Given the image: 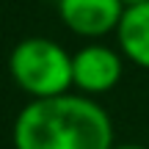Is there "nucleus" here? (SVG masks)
I'll return each instance as SVG.
<instances>
[{
	"mask_svg": "<svg viewBox=\"0 0 149 149\" xmlns=\"http://www.w3.org/2000/svg\"><path fill=\"white\" fill-rule=\"evenodd\" d=\"M113 149H149V146H135V144H127V146H113Z\"/></svg>",
	"mask_w": 149,
	"mask_h": 149,
	"instance_id": "nucleus-7",
	"label": "nucleus"
},
{
	"mask_svg": "<svg viewBox=\"0 0 149 149\" xmlns=\"http://www.w3.org/2000/svg\"><path fill=\"white\" fill-rule=\"evenodd\" d=\"M122 14V0H58V17L66 25V31L91 42L116 33Z\"/></svg>",
	"mask_w": 149,
	"mask_h": 149,
	"instance_id": "nucleus-4",
	"label": "nucleus"
},
{
	"mask_svg": "<svg viewBox=\"0 0 149 149\" xmlns=\"http://www.w3.org/2000/svg\"><path fill=\"white\" fill-rule=\"evenodd\" d=\"M124 74V55L108 44L91 42L72 55V86L86 97L111 91Z\"/></svg>",
	"mask_w": 149,
	"mask_h": 149,
	"instance_id": "nucleus-3",
	"label": "nucleus"
},
{
	"mask_svg": "<svg viewBox=\"0 0 149 149\" xmlns=\"http://www.w3.org/2000/svg\"><path fill=\"white\" fill-rule=\"evenodd\" d=\"M124 8H130V6H138V3H146V0H122Z\"/></svg>",
	"mask_w": 149,
	"mask_h": 149,
	"instance_id": "nucleus-6",
	"label": "nucleus"
},
{
	"mask_svg": "<svg viewBox=\"0 0 149 149\" xmlns=\"http://www.w3.org/2000/svg\"><path fill=\"white\" fill-rule=\"evenodd\" d=\"M8 74L33 100L58 97L72 88V55L53 39L31 36L11 50Z\"/></svg>",
	"mask_w": 149,
	"mask_h": 149,
	"instance_id": "nucleus-2",
	"label": "nucleus"
},
{
	"mask_svg": "<svg viewBox=\"0 0 149 149\" xmlns=\"http://www.w3.org/2000/svg\"><path fill=\"white\" fill-rule=\"evenodd\" d=\"M108 111L86 94L31 100L14 122V149H113Z\"/></svg>",
	"mask_w": 149,
	"mask_h": 149,
	"instance_id": "nucleus-1",
	"label": "nucleus"
},
{
	"mask_svg": "<svg viewBox=\"0 0 149 149\" xmlns=\"http://www.w3.org/2000/svg\"><path fill=\"white\" fill-rule=\"evenodd\" d=\"M119 53L130 64L149 69V0L124 8L122 22L116 28Z\"/></svg>",
	"mask_w": 149,
	"mask_h": 149,
	"instance_id": "nucleus-5",
	"label": "nucleus"
}]
</instances>
